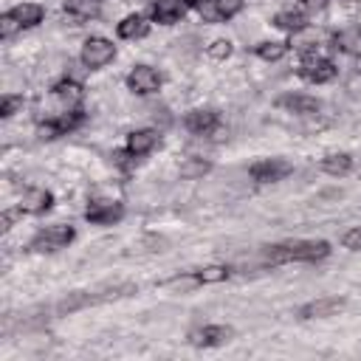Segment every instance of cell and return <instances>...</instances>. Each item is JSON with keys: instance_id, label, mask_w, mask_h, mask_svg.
Returning a JSON list of instances; mask_svg holds the SVG:
<instances>
[{"instance_id": "1", "label": "cell", "mask_w": 361, "mask_h": 361, "mask_svg": "<svg viewBox=\"0 0 361 361\" xmlns=\"http://www.w3.org/2000/svg\"><path fill=\"white\" fill-rule=\"evenodd\" d=\"M330 254V243L324 240H288L279 245H265L262 259L268 265H282V262H316Z\"/></svg>"}, {"instance_id": "2", "label": "cell", "mask_w": 361, "mask_h": 361, "mask_svg": "<svg viewBox=\"0 0 361 361\" xmlns=\"http://www.w3.org/2000/svg\"><path fill=\"white\" fill-rule=\"evenodd\" d=\"M71 240H73V228L65 226V223H54V226L37 231L28 248H31V251H39V254H42V251H59V248H65Z\"/></svg>"}, {"instance_id": "3", "label": "cell", "mask_w": 361, "mask_h": 361, "mask_svg": "<svg viewBox=\"0 0 361 361\" xmlns=\"http://www.w3.org/2000/svg\"><path fill=\"white\" fill-rule=\"evenodd\" d=\"M113 56H116V45H113L110 39H104V37H90V39H85L82 54H79L82 65L90 68V71L104 68L107 62H113Z\"/></svg>"}, {"instance_id": "4", "label": "cell", "mask_w": 361, "mask_h": 361, "mask_svg": "<svg viewBox=\"0 0 361 361\" xmlns=\"http://www.w3.org/2000/svg\"><path fill=\"white\" fill-rule=\"evenodd\" d=\"M299 76L313 82V85H324L336 76V65L319 54H305L302 56V65H299Z\"/></svg>"}, {"instance_id": "5", "label": "cell", "mask_w": 361, "mask_h": 361, "mask_svg": "<svg viewBox=\"0 0 361 361\" xmlns=\"http://www.w3.org/2000/svg\"><path fill=\"white\" fill-rule=\"evenodd\" d=\"M192 6L200 11L206 23H220V20H231L243 8V0H192Z\"/></svg>"}, {"instance_id": "6", "label": "cell", "mask_w": 361, "mask_h": 361, "mask_svg": "<svg viewBox=\"0 0 361 361\" xmlns=\"http://www.w3.org/2000/svg\"><path fill=\"white\" fill-rule=\"evenodd\" d=\"M127 87L138 96H149V93L161 90V73L152 65H135L127 73Z\"/></svg>"}, {"instance_id": "7", "label": "cell", "mask_w": 361, "mask_h": 361, "mask_svg": "<svg viewBox=\"0 0 361 361\" xmlns=\"http://www.w3.org/2000/svg\"><path fill=\"white\" fill-rule=\"evenodd\" d=\"M248 172H251L254 183H276V180L288 178L293 172V166L288 161H282V158H265V161H257Z\"/></svg>"}, {"instance_id": "8", "label": "cell", "mask_w": 361, "mask_h": 361, "mask_svg": "<svg viewBox=\"0 0 361 361\" xmlns=\"http://www.w3.org/2000/svg\"><path fill=\"white\" fill-rule=\"evenodd\" d=\"M124 217V206L116 200H96L85 209V220L93 226H113Z\"/></svg>"}, {"instance_id": "9", "label": "cell", "mask_w": 361, "mask_h": 361, "mask_svg": "<svg viewBox=\"0 0 361 361\" xmlns=\"http://www.w3.org/2000/svg\"><path fill=\"white\" fill-rule=\"evenodd\" d=\"M234 330L228 324H209V327H197L189 333V341L195 347H220L226 341H231Z\"/></svg>"}, {"instance_id": "10", "label": "cell", "mask_w": 361, "mask_h": 361, "mask_svg": "<svg viewBox=\"0 0 361 361\" xmlns=\"http://www.w3.org/2000/svg\"><path fill=\"white\" fill-rule=\"evenodd\" d=\"M189 8H192V0H155L152 8H149V14H152L155 23L172 25V23H178Z\"/></svg>"}, {"instance_id": "11", "label": "cell", "mask_w": 361, "mask_h": 361, "mask_svg": "<svg viewBox=\"0 0 361 361\" xmlns=\"http://www.w3.org/2000/svg\"><path fill=\"white\" fill-rule=\"evenodd\" d=\"M341 307H344V299H338V296H322V299H313V302L302 305L299 307V316L302 319H327V316H336Z\"/></svg>"}, {"instance_id": "12", "label": "cell", "mask_w": 361, "mask_h": 361, "mask_svg": "<svg viewBox=\"0 0 361 361\" xmlns=\"http://www.w3.org/2000/svg\"><path fill=\"white\" fill-rule=\"evenodd\" d=\"M186 130L195 133V135H212L220 124V116L214 110H189L186 118H183Z\"/></svg>"}, {"instance_id": "13", "label": "cell", "mask_w": 361, "mask_h": 361, "mask_svg": "<svg viewBox=\"0 0 361 361\" xmlns=\"http://www.w3.org/2000/svg\"><path fill=\"white\" fill-rule=\"evenodd\" d=\"M155 144H158V130H152V127L133 130V133L127 135V152L135 155V158L149 155V152L155 149Z\"/></svg>"}, {"instance_id": "14", "label": "cell", "mask_w": 361, "mask_h": 361, "mask_svg": "<svg viewBox=\"0 0 361 361\" xmlns=\"http://www.w3.org/2000/svg\"><path fill=\"white\" fill-rule=\"evenodd\" d=\"M279 107H285V110H290V113H296V116H316V113L322 110L319 99L305 96V93H290V96H282V99H279Z\"/></svg>"}, {"instance_id": "15", "label": "cell", "mask_w": 361, "mask_h": 361, "mask_svg": "<svg viewBox=\"0 0 361 361\" xmlns=\"http://www.w3.org/2000/svg\"><path fill=\"white\" fill-rule=\"evenodd\" d=\"M51 203H54V195L48 189H28L20 200V209L23 214H42L51 209Z\"/></svg>"}, {"instance_id": "16", "label": "cell", "mask_w": 361, "mask_h": 361, "mask_svg": "<svg viewBox=\"0 0 361 361\" xmlns=\"http://www.w3.org/2000/svg\"><path fill=\"white\" fill-rule=\"evenodd\" d=\"M116 34H118L121 39H141V37L149 34V23H147L144 14H127V17L116 25Z\"/></svg>"}, {"instance_id": "17", "label": "cell", "mask_w": 361, "mask_h": 361, "mask_svg": "<svg viewBox=\"0 0 361 361\" xmlns=\"http://www.w3.org/2000/svg\"><path fill=\"white\" fill-rule=\"evenodd\" d=\"M51 93L65 104V107H76L79 102H82V96H85V90H82V85L76 82V79H71V76H65V79H59L54 87H51Z\"/></svg>"}, {"instance_id": "18", "label": "cell", "mask_w": 361, "mask_h": 361, "mask_svg": "<svg viewBox=\"0 0 361 361\" xmlns=\"http://www.w3.org/2000/svg\"><path fill=\"white\" fill-rule=\"evenodd\" d=\"M11 17L20 23V28H34V25L42 23L45 8H42L39 3H20V6L11 8Z\"/></svg>"}, {"instance_id": "19", "label": "cell", "mask_w": 361, "mask_h": 361, "mask_svg": "<svg viewBox=\"0 0 361 361\" xmlns=\"http://www.w3.org/2000/svg\"><path fill=\"white\" fill-rule=\"evenodd\" d=\"M274 25L282 28V31H288V34H302L307 28V17L302 11H279L274 17Z\"/></svg>"}, {"instance_id": "20", "label": "cell", "mask_w": 361, "mask_h": 361, "mask_svg": "<svg viewBox=\"0 0 361 361\" xmlns=\"http://www.w3.org/2000/svg\"><path fill=\"white\" fill-rule=\"evenodd\" d=\"M333 48L341 54H361V31L358 28H344L333 37Z\"/></svg>"}, {"instance_id": "21", "label": "cell", "mask_w": 361, "mask_h": 361, "mask_svg": "<svg viewBox=\"0 0 361 361\" xmlns=\"http://www.w3.org/2000/svg\"><path fill=\"white\" fill-rule=\"evenodd\" d=\"M322 169L327 175H347L353 169V155L350 152H330L327 158H322Z\"/></svg>"}, {"instance_id": "22", "label": "cell", "mask_w": 361, "mask_h": 361, "mask_svg": "<svg viewBox=\"0 0 361 361\" xmlns=\"http://www.w3.org/2000/svg\"><path fill=\"white\" fill-rule=\"evenodd\" d=\"M288 42L285 39H268V42H259L257 48H254V54L259 56V59H265V62H279L285 54H288Z\"/></svg>"}, {"instance_id": "23", "label": "cell", "mask_w": 361, "mask_h": 361, "mask_svg": "<svg viewBox=\"0 0 361 361\" xmlns=\"http://www.w3.org/2000/svg\"><path fill=\"white\" fill-rule=\"evenodd\" d=\"M93 302H96V296L76 290V293H68V296H65V299L56 305V313H59V316H68V313H76V310H82V307L93 305Z\"/></svg>"}, {"instance_id": "24", "label": "cell", "mask_w": 361, "mask_h": 361, "mask_svg": "<svg viewBox=\"0 0 361 361\" xmlns=\"http://www.w3.org/2000/svg\"><path fill=\"white\" fill-rule=\"evenodd\" d=\"M65 11L76 20H90V17H99L102 6H99V0H68Z\"/></svg>"}, {"instance_id": "25", "label": "cell", "mask_w": 361, "mask_h": 361, "mask_svg": "<svg viewBox=\"0 0 361 361\" xmlns=\"http://www.w3.org/2000/svg\"><path fill=\"white\" fill-rule=\"evenodd\" d=\"M209 169H212L209 161H203V158H186V161L180 164V178H186V180H197V178H203Z\"/></svg>"}, {"instance_id": "26", "label": "cell", "mask_w": 361, "mask_h": 361, "mask_svg": "<svg viewBox=\"0 0 361 361\" xmlns=\"http://www.w3.org/2000/svg\"><path fill=\"white\" fill-rule=\"evenodd\" d=\"M195 274H197L200 285H217V282H226L231 276V271L226 265H206V268H200Z\"/></svg>"}, {"instance_id": "27", "label": "cell", "mask_w": 361, "mask_h": 361, "mask_svg": "<svg viewBox=\"0 0 361 361\" xmlns=\"http://www.w3.org/2000/svg\"><path fill=\"white\" fill-rule=\"evenodd\" d=\"M200 285V279H197V274H178V276H172V279H166L164 282V288H169V290H192V288H197Z\"/></svg>"}, {"instance_id": "28", "label": "cell", "mask_w": 361, "mask_h": 361, "mask_svg": "<svg viewBox=\"0 0 361 361\" xmlns=\"http://www.w3.org/2000/svg\"><path fill=\"white\" fill-rule=\"evenodd\" d=\"M231 42L228 39H214V42H209V48H206V54L212 56V59H217V62H223V59H228L231 56Z\"/></svg>"}, {"instance_id": "29", "label": "cell", "mask_w": 361, "mask_h": 361, "mask_svg": "<svg viewBox=\"0 0 361 361\" xmlns=\"http://www.w3.org/2000/svg\"><path fill=\"white\" fill-rule=\"evenodd\" d=\"M20 107H23V96H11V93H6L3 102H0V116H3V118H11Z\"/></svg>"}, {"instance_id": "30", "label": "cell", "mask_w": 361, "mask_h": 361, "mask_svg": "<svg viewBox=\"0 0 361 361\" xmlns=\"http://www.w3.org/2000/svg\"><path fill=\"white\" fill-rule=\"evenodd\" d=\"M56 135H62V130H59L56 118H51V121H42V124L37 127V138H39V141H51V138H56Z\"/></svg>"}, {"instance_id": "31", "label": "cell", "mask_w": 361, "mask_h": 361, "mask_svg": "<svg viewBox=\"0 0 361 361\" xmlns=\"http://www.w3.org/2000/svg\"><path fill=\"white\" fill-rule=\"evenodd\" d=\"M14 31H20V23L11 17V11H6V14L0 17V37H3V39H8Z\"/></svg>"}, {"instance_id": "32", "label": "cell", "mask_w": 361, "mask_h": 361, "mask_svg": "<svg viewBox=\"0 0 361 361\" xmlns=\"http://www.w3.org/2000/svg\"><path fill=\"white\" fill-rule=\"evenodd\" d=\"M341 245L350 248V251H361V228H350V231L341 237Z\"/></svg>"}, {"instance_id": "33", "label": "cell", "mask_w": 361, "mask_h": 361, "mask_svg": "<svg viewBox=\"0 0 361 361\" xmlns=\"http://www.w3.org/2000/svg\"><path fill=\"white\" fill-rule=\"evenodd\" d=\"M20 214H23V209H20V206H17V209L3 212V217H0V228H3V231H8V228H11V223H14Z\"/></svg>"}, {"instance_id": "34", "label": "cell", "mask_w": 361, "mask_h": 361, "mask_svg": "<svg viewBox=\"0 0 361 361\" xmlns=\"http://www.w3.org/2000/svg\"><path fill=\"white\" fill-rule=\"evenodd\" d=\"M144 243L149 245V251H164V245H166V240H164V237H147Z\"/></svg>"}, {"instance_id": "35", "label": "cell", "mask_w": 361, "mask_h": 361, "mask_svg": "<svg viewBox=\"0 0 361 361\" xmlns=\"http://www.w3.org/2000/svg\"><path fill=\"white\" fill-rule=\"evenodd\" d=\"M330 0H302V6L305 8H313V11H319V8H324Z\"/></svg>"}, {"instance_id": "36", "label": "cell", "mask_w": 361, "mask_h": 361, "mask_svg": "<svg viewBox=\"0 0 361 361\" xmlns=\"http://www.w3.org/2000/svg\"><path fill=\"white\" fill-rule=\"evenodd\" d=\"M355 71L361 73V54H358V59H355Z\"/></svg>"}]
</instances>
